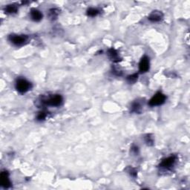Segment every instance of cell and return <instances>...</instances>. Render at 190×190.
<instances>
[{
    "instance_id": "obj_12",
    "label": "cell",
    "mask_w": 190,
    "mask_h": 190,
    "mask_svg": "<svg viewBox=\"0 0 190 190\" xmlns=\"http://www.w3.org/2000/svg\"><path fill=\"white\" fill-rule=\"evenodd\" d=\"M99 13H100V11L98 9L93 8V7H91V8L88 9V11H87V15L89 16H91V17H95L96 16H97Z\"/></svg>"
},
{
    "instance_id": "obj_17",
    "label": "cell",
    "mask_w": 190,
    "mask_h": 190,
    "mask_svg": "<svg viewBox=\"0 0 190 190\" xmlns=\"http://www.w3.org/2000/svg\"><path fill=\"white\" fill-rule=\"evenodd\" d=\"M145 142L149 146H151V145H153V142H154V141H153L152 137H151L150 135L148 134L146 137H145Z\"/></svg>"
},
{
    "instance_id": "obj_2",
    "label": "cell",
    "mask_w": 190,
    "mask_h": 190,
    "mask_svg": "<svg viewBox=\"0 0 190 190\" xmlns=\"http://www.w3.org/2000/svg\"><path fill=\"white\" fill-rule=\"evenodd\" d=\"M31 89V83L24 78H20L16 82V89L21 94H25Z\"/></svg>"
},
{
    "instance_id": "obj_10",
    "label": "cell",
    "mask_w": 190,
    "mask_h": 190,
    "mask_svg": "<svg viewBox=\"0 0 190 190\" xmlns=\"http://www.w3.org/2000/svg\"><path fill=\"white\" fill-rule=\"evenodd\" d=\"M108 56L109 58L111 59V60H112L113 62H118L120 59H119V54L117 52L116 50L111 49L108 51Z\"/></svg>"
},
{
    "instance_id": "obj_16",
    "label": "cell",
    "mask_w": 190,
    "mask_h": 190,
    "mask_svg": "<svg viewBox=\"0 0 190 190\" xmlns=\"http://www.w3.org/2000/svg\"><path fill=\"white\" fill-rule=\"evenodd\" d=\"M58 11L57 10V9H51L49 11V16H50V18L52 19V20H53V19H56L57 16H58Z\"/></svg>"
},
{
    "instance_id": "obj_8",
    "label": "cell",
    "mask_w": 190,
    "mask_h": 190,
    "mask_svg": "<svg viewBox=\"0 0 190 190\" xmlns=\"http://www.w3.org/2000/svg\"><path fill=\"white\" fill-rule=\"evenodd\" d=\"M163 18V13H161V11H152V13L149 15V16L148 17L149 21L152 22H160Z\"/></svg>"
},
{
    "instance_id": "obj_13",
    "label": "cell",
    "mask_w": 190,
    "mask_h": 190,
    "mask_svg": "<svg viewBox=\"0 0 190 190\" xmlns=\"http://www.w3.org/2000/svg\"><path fill=\"white\" fill-rule=\"evenodd\" d=\"M141 110V105L139 104L138 103H134L132 105V111L136 113H139Z\"/></svg>"
},
{
    "instance_id": "obj_18",
    "label": "cell",
    "mask_w": 190,
    "mask_h": 190,
    "mask_svg": "<svg viewBox=\"0 0 190 190\" xmlns=\"http://www.w3.org/2000/svg\"><path fill=\"white\" fill-rule=\"evenodd\" d=\"M129 172H130V174H131V175H132V176H136V174H137V172H136V171L134 170V169L130 168Z\"/></svg>"
},
{
    "instance_id": "obj_1",
    "label": "cell",
    "mask_w": 190,
    "mask_h": 190,
    "mask_svg": "<svg viewBox=\"0 0 190 190\" xmlns=\"http://www.w3.org/2000/svg\"><path fill=\"white\" fill-rule=\"evenodd\" d=\"M63 97L59 95H54L49 97H44L41 100V103L43 105L53 107L60 106L63 104Z\"/></svg>"
},
{
    "instance_id": "obj_14",
    "label": "cell",
    "mask_w": 190,
    "mask_h": 190,
    "mask_svg": "<svg viewBox=\"0 0 190 190\" xmlns=\"http://www.w3.org/2000/svg\"><path fill=\"white\" fill-rule=\"evenodd\" d=\"M137 77H138L137 74H132V75L127 76V81L129 82V83H134V82L137 80Z\"/></svg>"
},
{
    "instance_id": "obj_15",
    "label": "cell",
    "mask_w": 190,
    "mask_h": 190,
    "mask_svg": "<svg viewBox=\"0 0 190 190\" xmlns=\"http://www.w3.org/2000/svg\"><path fill=\"white\" fill-rule=\"evenodd\" d=\"M46 117H47L46 112H44V111H42V112H39V114L36 116V120H37L38 121H43V120H44L46 118Z\"/></svg>"
},
{
    "instance_id": "obj_11",
    "label": "cell",
    "mask_w": 190,
    "mask_h": 190,
    "mask_svg": "<svg viewBox=\"0 0 190 190\" xmlns=\"http://www.w3.org/2000/svg\"><path fill=\"white\" fill-rule=\"evenodd\" d=\"M17 11H18V7H17L16 5H15V4H11V5H7L5 8V13H9V14L16 13Z\"/></svg>"
},
{
    "instance_id": "obj_9",
    "label": "cell",
    "mask_w": 190,
    "mask_h": 190,
    "mask_svg": "<svg viewBox=\"0 0 190 190\" xmlns=\"http://www.w3.org/2000/svg\"><path fill=\"white\" fill-rule=\"evenodd\" d=\"M30 15L31 20L34 21V22H39L43 19V16L41 11L37 10V9H32L30 12Z\"/></svg>"
},
{
    "instance_id": "obj_4",
    "label": "cell",
    "mask_w": 190,
    "mask_h": 190,
    "mask_svg": "<svg viewBox=\"0 0 190 190\" xmlns=\"http://www.w3.org/2000/svg\"><path fill=\"white\" fill-rule=\"evenodd\" d=\"M28 39V36L25 35H16V34H12L8 37V40L11 43L15 45H22L26 43Z\"/></svg>"
},
{
    "instance_id": "obj_5",
    "label": "cell",
    "mask_w": 190,
    "mask_h": 190,
    "mask_svg": "<svg viewBox=\"0 0 190 190\" xmlns=\"http://www.w3.org/2000/svg\"><path fill=\"white\" fill-rule=\"evenodd\" d=\"M176 157L172 155V156H169L168 157H166L164 160H162L161 163L160 164V166L161 168L164 169H170L171 167L174 166V164L176 162Z\"/></svg>"
},
{
    "instance_id": "obj_7",
    "label": "cell",
    "mask_w": 190,
    "mask_h": 190,
    "mask_svg": "<svg viewBox=\"0 0 190 190\" xmlns=\"http://www.w3.org/2000/svg\"><path fill=\"white\" fill-rule=\"evenodd\" d=\"M1 186L4 188H9L11 187V180L9 178V174L7 172H2L0 175Z\"/></svg>"
},
{
    "instance_id": "obj_6",
    "label": "cell",
    "mask_w": 190,
    "mask_h": 190,
    "mask_svg": "<svg viewBox=\"0 0 190 190\" xmlns=\"http://www.w3.org/2000/svg\"><path fill=\"white\" fill-rule=\"evenodd\" d=\"M150 67V63H149V58L146 56L142 57L141 62L139 63V71L141 73H146L149 70Z\"/></svg>"
},
{
    "instance_id": "obj_3",
    "label": "cell",
    "mask_w": 190,
    "mask_h": 190,
    "mask_svg": "<svg viewBox=\"0 0 190 190\" xmlns=\"http://www.w3.org/2000/svg\"><path fill=\"white\" fill-rule=\"evenodd\" d=\"M166 96L161 92H157L155 95L151 97L150 100L149 102V105L150 106H158V105H163L166 101Z\"/></svg>"
}]
</instances>
